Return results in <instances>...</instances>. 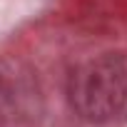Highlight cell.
I'll return each mask as SVG.
<instances>
[{"mask_svg": "<svg viewBox=\"0 0 127 127\" xmlns=\"http://www.w3.org/2000/svg\"><path fill=\"white\" fill-rule=\"evenodd\" d=\"M67 100L77 117L107 122L127 105V65L117 55L85 60L67 80Z\"/></svg>", "mask_w": 127, "mask_h": 127, "instance_id": "cell-1", "label": "cell"}]
</instances>
